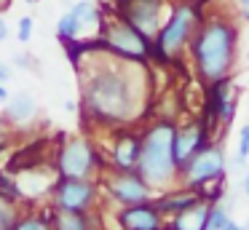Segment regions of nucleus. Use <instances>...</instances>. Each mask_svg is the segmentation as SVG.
<instances>
[{
    "mask_svg": "<svg viewBox=\"0 0 249 230\" xmlns=\"http://www.w3.org/2000/svg\"><path fill=\"white\" fill-rule=\"evenodd\" d=\"M67 56L81 75V115L91 126L110 131L137 126L147 110L150 75L147 62H129L102 48H89L86 40H67Z\"/></svg>",
    "mask_w": 249,
    "mask_h": 230,
    "instance_id": "f257e3e1",
    "label": "nucleus"
},
{
    "mask_svg": "<svg viewBox=\"0 0 249 230\" xmlns=\"http://www.w3.org/2000/svg\"><path fill=\"white\" fill-rule=\"evenodd\" d=\"M188 53L201 83L209 86L214 80L231 78L238 53V24L225 14H204Z\"/></svg>",
    "mask_w": 249,
    "mask_h": 230,
    "instance_id": "f03ea898",
    "label": "nucleus"
},
{
    "mask_svg": "<svg viewBox=\"0 0 249 230\" xmlns=\"http://www.w3.org/2000/svg\"><path fill=\"white\" fill-rule=\"evenodd\" d=\"M174 128L172 118H158L142 128V150L137 171L153 187V193H163L179 185V169L174 160Z\"/></svg>",
    "mask_w": 249,
    "mask_h": 230,
    "instance_id": "7ed1b4c3",
    "label": "nucleus"
},
{
    "mask_svg": "<svg viewBox=\"0 0 249 230\" xmlns=\"http://www.w3.org/2000/svg\"><path fill=\"white\" fill-rule=\"evenodd\" d=\"M204 16V5L198 3H182V0H174L169 16L161 21L156 37H153L150 46V59L158 64H174L182 59L185 48L190 46L196 30H198V21Z\"/></svg>",
    "mask_w": 249,
    "mask_h": 230,
    "instance_id": "20e7f679",
    "label": "nucleus"
},
{
    "mask_svg": "<svg viewBox=\"0 0 249 230\" xmlns=\"http://www.w3.org/2000/svg\"><path fill=\"white\" fill-rule=\"evenodd\" d=\"M54 169L59 177H72V179H99L107 160H105L102 147L97 139L89 134H62L54 142Z\"/></svg>",
    "mask_w": 249,
    "mask_h": 230,
    "instance_id": "39448f33",
    "label": "nucleus"
},
{
    "mask_svg": "<svg viewBox=\"0 0 249 230\" xmlns=\"http://www.w3.org/2000/svg\"><path fill=\"white\" fill-rule=\"evenodd\" d=\"M99 46L102 51L113 53V56L129 59V62H147L150 59V46L153 40L140 32L134 24L118 16L113 8H102V21H99Z\"/></svg>",
    "mask_w": 249,
    "mask_h": 230,
    "instance_id": "423d86ee",
    "label": "nucleus"
},
{
    "mask_svg": "<svg viewBox=\"0 0 249 230\" xmlns=\"http://www.w3.org/2000/svg\"><path fill=\"white\" fill-rule=\"evenodd\" d=\"M49 206L56 212H97L102 206V187L99 179H72V177H56L49 193Z\"/></svg>",
    "mask_w": 249,
    "mask_h": 230,
    "instance_id": "0eeeda50",
    "label": "nucleus"
},
{
    "mask_svg": "<svg viewBox=\"0 0 249 230\" xmlns=\"http://www.w3.org/2000/svg\"><path fill=\"white\" fill-rule=\"evenodd\" d=\"M99 187H102V201H113L115 206H134V203L150 201L156 193L140 177V171H121V169H105L99 174Z\"/></svg>",
    "mask_w": 249,
    "mask_h": 230,
    "instance_id": "6e6552de",
    "label": "nucleus"
},
{
    "mask_svg": "<svg viewBox=\"0 0 249 230\" xmlns=\"http://www.w3.org/2000/svg\"><path fill=\"white\" fill-rule=\"evenodd\" d=\"M225 166H228V160H225L222 144L209 142L206 147H201L198 153L179 169V185L193 187V190L201 193L204 187H209L212 182L225 179Z\"/></svg>",
    "mask_w": 249,
    "mask_h": 230,
    "instance_id": "1a4fd4ad",
    "label": "nucleus"
},
{
    "mask_svg": "<svg viewBox=\"0 0 249 230\" xmlns=\"http://www.w3.org/2000/svg\"><path fill=\"white\" fill-rule=\"evenodd\" d=\"M140 150H142V128L118 126V128H110V147L102 150V153L110 169L131 171L140 163Z\"/></svg>",
    "mask_w": 249,
    "mask_h": 230,
    "instance_id": "9d476101",
    "label": "nucleus"
},
{
    "mask_svg": "<svg viewBox=\"0 0 249 230\" xmlns=\"http://www.w3.org/2000/svg\"><path fill=\"white\" fill-rule=\"evenodd\" d=\"M99 21H102V8L97 3L89 0H78L67 14L59 16L56 21V35L59 40H86V35H97L99 32Z\"/></svg>",
    "mask_w": 249,
    "mask_h": 230,
    "instance_id": "9b49d317",
    "label": "nucleus"
},
{
    "mask_svg": "<svg viewBox=\"0 0 249 230\" xmlns=\"http://www.w3.org/2000/svg\"><path fill=\"white\" fill-rule=\"evenodd\" d=\"M163 8H166V0H113L115 14L124 16L140 32H145L150 40L156 37L163 21Z\"/></svg>",
    "mask_w": 249,
    "mask_h": 230,
    "instance_id": "f8f14e48",
    "label": "nucleus"
},
{
    "mask_svg": "<svg viewBox=\"0 0 249 230\" xmlns=\"http://www.w3.org/2000/svg\"><path fill=\"white\" fill-rule=\"evenodd\" d=\"M209 137H212V126L206 123L204 115L174 128V160H177V169H182L201 147H206L212 142Z\"/></svg>",
    "mask_w": 249,
    "mask_h": 230,
    "instance_id": "ddd939ff",
    "label": "nucleus"
},
{
    "mask_svg": "<svg viewBox=\"0 0 249 230\" xmlns=\"http://www.w3.org/2000/svg\"><path fill=\"white\" fill-rule=\"evenodd\" d=\"M115 222H118V230H166V217L156 209L153 198L134 206H121Z\"/></svg>",
    "mask_w": 249,
    "mask_h": 230,
    "instance_id": "4468645a",
    "label": "nucleus"
},
{
    "mask_svg": "<svg viewBox=\"0 0 249 230\" xmlns=\"http://www.w3.org/2000/svg\"><path fill=\"white\" fill-rule=\"evenodd\" d=\"M198 201H204L201 193L193 190V187H185V185H174V187H169V190L153 195V203H156V209L163 214V217H174V214L196 206Z\"/></svg>",
    "mask_w": 249,
    "mask_h": 230,
    "instance_id": "2eb2a0df",
    "label": "nucleus"
},
{
    "mask_svg": "<svg viewBox=\"0 0 249 230\" xmlns=\"http://www.w3.org/2000/svg\"><path fill=\"white\" fill-rule=\"evenodd\" d=\"M3 118H6V123H8L11 131H24V128H30L35 123V118H38V102H35L30 94L8 96Z\"/></svg>",
    "mask_w": 249,
    "mask_h": 230,
    "instance_id": "dca6fc26",
    "label": "nucleus"
},
{
    "mask_svg": "<svg viewBox=\"0 0 249 230\" xmlns=\"http://www.w3.org/2000/svg\"><path fill=\"white\" fill-rule=\"evenodd\" d=\"M46 209H49L51 214V225H54V230H105L102 228V209H97V212H86V214H78V212H56V209H51L49 203H46Z\"/></svg>",
    "mask_w": 249,
    "mask_h": 230,
    "instance_id": "f3484780",
    "label": "nucleus"
},
{
    "mask_svg": "<svg viewBox=\"0 0 249 230\" xmlns=\"http://www.w3.org/2000/svg\"><path fill=\"white\" fill-rule=\"evenodd\" d=\"M206 217H209V201H198L196 206L174 214L166 222V230H206Z\"/></svg>",
    "mask_w": 249,
    "mask_h": 230,
    "instance_id": "a211bd4d",
    "label": "nucleus"
},
{
    "mask_svg": "<svg viewBox=\"0 0 249 230\" xmlns=\"http://www.w3.org/2000/svg\"><path fill=\"white\" fill-rule=\"evenodd\" d=\"M14 230H54L49 209H24Z\"/></svg>",
    "mask_w": 249,
    "mask_h": 230,
    "instance_id": "6ab92c4d",
    "label": "nucleus"
},
{
    "mask_svg": "<svg viewBox=\"0 0 249 230\" xmlns=\"http://www.w3.org/2000/svg\"><path fill=\"white\" fill-rule=\"evenodd\" d=\"M0 195L24 206V195H22V187H19V179L8 169H0Z\"/></svg>",
    "mask_w": 249,
    "mask_h": 230,
    "instance_id": "aec40b11",
    "label": "nucleus"
},
{
    "mask_svg": "<svg viewBox=\"0 0 249 230\" xmlns=\"http://www.w3.org/2000/svg\"><path fill=\"white\" fill-rule=\"evenodd\" d=\"M24 206L17 201H8V198L0 195V230H14L17 219L22 217Z\"/></svg>",
    "mask_w": 249,
    "mask_h": 230,
    "instance_id": "412c9836",
    "label": "nucleus"
},
{
    "mask_svg": "<svg viewBox=\"0 0 249 230\" xmlns=\"http://www.w3.org/2000/svg\"><path fill=\"white\" fill-rule=\"evenodd\" d=\"M231 222L228 212L217 203H209V217H206V230H225V225Z\"/></svg>",
    "mask_w": 249,
    "mask_h": 230,
    "instance_id": "4be33fe9",
    "label": "nucleus"
},
{
    "mask_svg": "<svg viewBox=\"0 0 249 230\" xmlns=\"http://www.w3.org/2000/svg\"><path fill=\"white\" fill-rule=\"evenodd\" d=\"M247 158H249V123L241 126V134H238V153L233 158V169H241Z\"/></svg>",
    "mask_w": 249,
    "mask_h": 230,
    "instance_id": "5701e85b",
    "label": "nucleus"
},
{
    "mask_svg": "<svg viewBox=\"0 0 249 230\" xmlns=\"http://www.w3.org/2000/svg\"><path fill=\"white\" fill-rule=\"evenodd\" d=\"M30 37H33V16H22L17 24V40L30 43Z\"/></svg>",
    "mask_w": 249,
    "mask_h": 230,
    "instance_id": "b1692460",
    "label": "nucleus"
},
{
    "mask_svg": "<svg viewBox=\"0 0 249 230\" xmlns=\"http://www.w3.org/2000/svg\"><path fill=\"white\" fill-rule=\"evenodd\" d=\"M6 37H8V24H6V19L0 16V43L6 40Z\"/></svg>",
    "mask_w": 249,
    "mask_h": 230,
    "instance_id": "393cba45",
    "label": "nucleus"
},
{
    "mask_svg": "<svg viewBox=\"0 0 249 230\" xmlns=\"http://www.w3.org/2000/svg\"><path fill=\"white\" fill-rule=\"evenodd\" d=\"M8 78H11V72H8V67H6V64H0V83H6Z\"/></svg>",
    "mask_w": 249,
    "mask_h": 230,
    "instance_id": "a878e982",
    "label": "nucleus"
},
{
    "mask_svg": "<svg viewBox=\"0 0 249 230\" xmlns=\"http://www.w3.org/2000/svg\"><path fill=\"white\" fill-rule=\"evenodd\" d=\"M225 230H247V228H244V225H238V222H233V219H231V222L225 225Z\"/></svg>",
    "mask_w": 249,
    "mask_h": 230,
    "instance_id": "bb28decb",
    "label": "nucleus"
},
{
    "mask_svg": "<svg viewBox=\"0 0 249 230\" xmlns=\"http://www.w3.org/2000/svg\"><path fill=\"white\" fill-rule=\"evenodd\" d=\"M6 99H8V91H6V86L0 83V105H6Z\"/></svg>",
    "mask_w": 249,
    "mask_h": 230,
    "instance_id": "cd10ccee",
    "label": "nucleus"
},
{
    "mask_svg": "<svg viewBox=\"0 0 249 230\" xmlns=\"http://www.w3.org/2000/svg\"><path fill=\"white\" fill-rule=\"evenodd\" d=\"M241 3V11H244V16H249V0H238Z\"/></svg>",
    "mask_w": 249,
    "mask_h": 230,
    "instance_id": "c85d7f7f",
    "label": "nucleus"
},
{
    "mask_svg": "<svg viewBox=\"0 0 249 230\" xmlns=\"http://www.w3.org/2000/svg\"><path fill=\"white\" fill-rule=\"evenodd\" d=\"M65 110H70V112H75V110H78V105H75V102H65Z\"/></svg>",
    "mask_w": 249,
    "mask_h": 230,
    "instance_id": "c756f323",
    "label": "nucleus"
},
{
    "mask_svg": "<svg viewBox=\"0 0 249 230\" xmlns=\"http://www.w3.org/2000/svg\"><path fill=\"white\" fill-rule=\"evenodd\" d=\"M244 193L249 195V174H244Z\"/></svg>",
    "mask_w": 249,
    "mask_h": 230,
    "instance_id": "7c9ffc66",
    "label": "nucleus"
},
{
    "mask_svg": "<svg viewBox=\"0 0 249 230\" xmlns=\"http://www.w3.org/2000/svg\"><path fill=\"white\" fill-rule=\"evenodd\" d=\"M182 3H198V5H206V3H212V0H182Z\"/></svg>",
    "mask_w": 249,
    "mask_h": 230,
    "instance_id": "2f4dec72",
    "label": "nucleus"
},
{
    "mask_svg": "<svg viewBox=\"0 0 249 230\" xmlns=\"http://www.w3.org/2000/svg\"><path fill=\"white\" fill-rule=\"evenodd\" d=\"M244 228H247V230H249V219H247V225H244Z\"/></svg>",
    "mask_w": 249,
    "mask_h": 230,
    "instance_id": "473e14b6",
    "label": "nucleus"
},
{
    "mask_svg": "<svg viewBox=\"0 0 249 230\" xmlns=\"http://www.w3.org/2000/svg\"><path fill=\"white\" fill-rule=\"evenodd\" d=\"M27 3H38V0H27Z\"/></svg>",
    "mask_w": 249,
    "mask_h": 230,
    "instance_id": "72a5a7b5",
    "label": "nucleus"
}]
</instances>
